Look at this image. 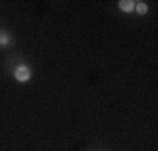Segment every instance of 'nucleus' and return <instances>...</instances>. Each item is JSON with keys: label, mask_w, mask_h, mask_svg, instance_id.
I'll use <instances>...</instances> for the list:
<instances>
[{"label": "nucleus", "mask_w": 158, "mask_h": 151, "mask_svg": "<svg viewBox=\"0 0 158 151\" xmlns=\"http://www.w3.org/2000/svg\"><path fill=\"white\" fill-rule=\"evenodd\" d=\"M119 7H121L123 10H131L133 9V2H130V0H123V2H119Z\"/></svg>", "instance_id": "2"}, {"label": "nucleus", "mask_w": 158, "mask_h": 151, "mask_svg": "<svg viewBox=\"0 0 158 151\" xmlns=\"http://www.w3.org/2000/svg\"><path fill=\"white\" fill-rule=\"evenodd\" d=\"M29 76H31V72H29V69H27L25 66H20V67L15 71V77L19 79V81H27Z\"/></svg>", "instance_id": "1"}, {"label": "nucleus", "mask_w": 158, "mask_h": 151, "mask_svg": "<svg viewBox=\"0 0 158 151\" xmlns=\"http://www.w3.org/2000/svg\"><path fill=\"white\" fill-rule=\"evenodd\" d=\"M136 10H138L140 14H145V12H146V5H145V3H138Z\"/></svg>", "instance_id": "3"}]
</instances>
